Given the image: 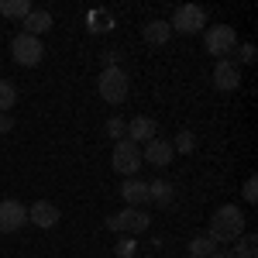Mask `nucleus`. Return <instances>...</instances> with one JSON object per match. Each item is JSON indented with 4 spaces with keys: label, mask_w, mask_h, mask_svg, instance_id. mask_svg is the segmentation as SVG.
<instances>
[{
    "label": "nucleus",
    "mask_w": 258,
    "mask_h": 258,
    "mask_svg": "<svg viewBox=\"0 0 258 258\" xmlns=\"http://www.w3.org/2000/svg\"><path fill=\"white\" fill-rule=\"evenodd\" d=\"M244 234V214L238 210V203H224L214 210V217H210V234L207 238L214 241H224V244H234V241Z\"/></svg>",
    "instance_id": "f257e3e1"
},
{
    "label": "nucleus",
    "mask_w": 258,
    "mask_h": 258,
    "mask_svg": "<svg viewBox=\"0 0 258 258\" xmlns=\"http://www.w3.org/2000/svg\"><path fill=\"white\" fill-rule=\"evenodd\" d=\"M97 90H100V100L107 103H124L127 100V90H131V80L120 66H107L100 69V80H97Z\"/></svg>",
    "instance_id": "f03ea898"
},
{
    "label": "nucleus",
    "mask_w": 258,
    "mask_h": 258,
    "mask_svg": "<svg viewBox=\"0 0 258 258\" xmlns=\"http://www.w3.org/2000/svg\"><path fill=\"white\" fill-rule=\"evenodd\" d=\"M148 224H152V217H148L145 210H138V207H124V210H117V214L107 217V227L117 231V234H124V238L148 231Z\"/></svg>",
    "instance_id": "7ed1b4c3"
},
{
    "label": "nucleus",
    "mask_w": 258,
    "mask_h": 258,
    "mask_svg": "<svg viewBox=\"0 0 258 258\" xmlns=\"http://www.w3.org/2000/svg\"><path fill=\"white\" fill-rule=\"evenodd\" d=\"M169 28H172V31H179V35H197V31H203V28H207V11H203V7H197V4H186V7H179L176 14H172Z\"/></svg>",
    "instance_id": "20e7f679"
},
{
    "label": "nucleus",
    "mask_w": 258,
    "mask_h": 258,
    "mask_svg": "<svg viewBox=\"0 0 258 258\" xmlns=\"http://www.w3.org/2000/svg\"><path fill=\"white\" fill-rule=\"evenodd\" d=\"M110 162H114V169H117L120 176H135L141 169V148L135 145V141H117L114 145V155H110Z\"/></svg>",
    "instance_id": "39448f33"
},
{
    "label": "nucleus",
    "mask_w": 258,
    "mask_h": 258,
    "mask_svg": "<svg viewBox=\"0 0 258 258\" xmlns=\"http://www.w3.org/2000/svg\"><path fill=\"white\" fill-rule=\"evenodd\" d=\"M238 48V31L231 28V24H214V28H207V52L210 55H227V52H234Z\"/></svg>",
    "instance_id": "423d86ee"
},
{
    "label": "nucleus",
    "mask_w": 258,
    "mask_h": 258,
    "mask_svg": "<svg viewBox=\"0 0 258 258\" xmlns=\"http://www.w3.org/2000/svg\"><path fill=\"white\" fill-rule=\"evenodd\" d=\"M11 55H14L18 66H38L41 55H45V48H41L38 38H31V35H24V31H21L18 38L11 41Z\"/></svg>",
    "instance_id": "0eeeda50"
},
{
    "label": "nucleus",
    "mask_w": 258,
    "mask_h": 258,
    "mask_svg": "<svg viewBox=\"0 0 258 258\" xmlns=\"http://www.w3.org/2000/svg\"><path fill=\"white\" fill-rule=\"evenodd\" d=\"M28 224V207L21 200H0V234H14Z\"/></svg>",
    "instance_id": "6e6552de"
},
{
    "label": "nucleus",
    "mask_w": 258,
    "mask_h": 258,
    "mask_svg": "<svg viewBox=\"0 0 258 258\" xmlns=\"http://www.w3.org/2000/svg\"><path fill=\"white\" fill-rule=\"evenodd\" d=\"M59 207L55 203H48V200H38V203H31L28 207V224H38L41 231H52L55 224H59Z\"/></svg>",
    "instance_id": "1a4fd4ad"
},
{
    "label": "nucleus",
    "mask_w": 258,
    "mask_h": 258,
    "mask_svg": "<svg viewBox=\"0 0 258 258\" xmlns=\"http://www.w3.org/2000/svg\"><path fill=\"white\" fill-rule=\"evenodd\" d=\"M172 141L165 138H152L148 145H145V152H141V162H148V165H155V169H162V165H169L172 162Z\"/></svg>",
    "instance_id": "9d476101"
},
{
    "label": "nucleus",
    "mask_w": 258,
    "mask_h": 258,
    "mask_svg": "<svg viewBox=\"0 0 258 258\" xmlns=\"http://www.w3.org/2000/svg\"><path fill=\"white\" fill-rule=\"evenodd\" d=\"M214 86H217V90H224V93L238 90V86H241L238 66H234V62H227V59H220L217 66H214Z\"/></svg>",
    "instance_id": "9b49d317"
},
{
    "label": "nucleus",
    "mask_w": 258,
    "mask_h": 258,
    "mask_svg": "<svg viewBox=\"0 0 258 258\" xmlns=\"http://www.w3.org/2000/svg\"><path fill=\"white\" fill-rule=\"evenodd\" d=\"M120 197L127 207H145L148 203V182H141V179H124V186H120Z\"/></svg>",
    "instance_id": "f8f14e48"
},
{
    "label": "nucleus",
    "mask_w": 258,
    "mask_h": 258,
    "mask_svg": "<svg viewBox=\"0 0 258 258\" xmlns=\"http://www.w3.org/2000/svg\"><path fill=\"white\" fill-rule=\"evenodd\" d=\"M127 135H131L127 141H135V145H138V141L148 145L152 138H159V124H155L152 117H135L131 124H127Z\"/></svg>",
    "instance_id": "ddd939ff"
},
{
    "label": "nucleus",
    "mask_w": 258,
    "mask_h": 258,
    "mask_svg": "<svg viewBox=\"0 0 258 258\" xmlns=\"http://www.w3.org/2000/svg\"><path fill=\"white\" fill-rule=\"evenodd\" d=\"M21 28H24V35L38 38V35H45V31L52 28V14H48V11H38V7H35V11H31L28 18L21 21Z\"/></svg>",
    "instance_id": "4468645a"
},
{
    "label": "nucleus",
    "mask_w": 258,
    "mask_h": 258,
    "mask_svg": "<svg viewBox=\"0 0 258 258\" xmlns=\"http://www.w3.org/2000/svg\"><path fill=\"white\" fill-rule=\"evenodd\" d=\"M141 35H145V41H148V45H165V41H169V35H172V28H169V21H148Z\"/></svg>",
    "instance_id": "2eb2a0df"
},
{
    "label": "nucleus",
    "mask_w": 258,
    "mask_h": 258,
    "mask_svg": "<svg viewBox=\"0 0 258 258\" xmlns=\"http://www.w3.org/2000/svg\"><path fill=\"white\" fill-rule=\"evenodd\" d=\"M148 203H155V207H169V203H172V186H169L165 179L148 182Z\"/></svg>",
    "instance_id": "dca6fc26"
},
{
    "label": "nucleus",
    "mask_w": 258,
    "mask_h": 258,
    "mask_svg": "<svg viewBox=\"0 0 258 258\" xmlns=\"http://www.w3.org/2000/svg\"><path fill=\"white\" fill-rule=\"evenodd\" d=\"M86 24H90V31L107 35V31L114 28V14H110V11H90V14H86Z\"/></svg>",
    "instance_id": "f3484780"
},
{
    "label": "nucleus",
    "mask_w": 258,
    "mask_h": 258,
    "mask_svg": "<svg viewBox=\"0 0 258 258\" xmlns=\"http://www.w3.org/2000/svg\"><path fill=\"white\" fill-rule=\"evenodd\" d=\"M234 244L238 248H231V258H258V238L255 234H241Z\"/></svg>",
    "instance_id": "a211bd4d"
},
{
    "label": "nucleus",
    "mask_w": 258,
    "mask_h": 258,
    "mask_svg": "<svg viewBox=\"0 0 258 258\" xmlns=\"http://www.w3.org/2000/svg\"><path fill=\"white\" fill-rule=\"evenodd\" d=\"M189 255H193V258H214V255H217V248H214V241L207 238V234H197V238L189 241Z\"/></svg>",
    "instance_id": "6ab92c4d"
},
{
    "label": "nucleus",
    "mask_w": 258,
    "mask_h": 258,
    "mask_svg": "<svg viewBox=\"0 0 258 258\" xmlns=\"http://www.w3.org/2000/svg\"><path fill=\"white\" fill-rule=\"evenodd\" d=\"M14 103H18V86L11 80H0V114H7Z\"/></svg>",
    "instance_id": "aec40b11"
},
{
    "label": "nucleus",
    "mask_w": 258,
    "mask_h": 258,
    "mask_svg": "<svg viewBox=\"0 0 258 258\" xmlns=\"http://www.w3.org/2000/svg\"><path fill=\"white\" fill-rule=\"evenodd\" d=\"M0 11H4L7 18H21V21H24L31 11H35V7H31L28 0H7V4H0Z\"/></svg>",
    "instance_id": "412c9836"
},
{
    "label": "nucleus",
    "mask_w": 258,
    "mask_h": 258,
    "mask_svg": "<svg viewBox=\"0 0 258 258\" xmlns=\"http://www.w3.org/2000/svg\"><path fill=\"white\" fill-rule=\"evenodd\" d=\"M193 148H197L193 131H179V135H176V145H172V152H182V155H186V152H193Z\"/></svg>",
    "instance_id": "4be33fe9"
},
{
    "label": "nucleus",
    "mask_w": 258,
    "mask_h": 258,
    "mask_svg": "<svg viewBox=\"0 0 258 258\" xmlns=\"http://www.w3.org/2000/svg\"><path fill=\"white\" fill-rule=\"evenodd\" d=\"M107 135L117 138V141L127 138V124H124V117H110V120H107Z\"/></svg>",
    "instance_id": "5701e85b"
},
{
    "label": "nucleus",
    "mask_w": 258,
    "mask_h": 258,
    "mask_svg": "<svg viewBox=\"0 0 258 258\" xmlns=\"http://www.w3.org/2000/svg\"><path fill=\"white\" fill-rule=\"evenodd\" d=\"M135 251H138V244H135L131 238H120V241H117V248H114V255H117V258H131Z\"/></svg>",
    "instance_id": "b1692460"
},
{
    "label": "nucleus",
    "mask_w": 258,
    "mask_h": 258,
    "mask_svg": "<svg viewBox=\"0 0 258 258\" xmlns=\"http://www.w3.org/2000/svg\"><path fill=\"white\" fill-rule=\"evenodd\" d=\"M244 200H248V203H255V200H258V182H255V176L244 182Z\"/></svg>",
    "instance_id": "393cba45"
},
{
    "label": "nucleus",
    "mask_w": 258,
    "mask_h": 258,
    "mask_svg": "<svg viewBox=\"0 0 258 258\" xmlns=\"http://www.w3.org/2000/svg\"><path fill=\"white\" fill-rule=\"evenodd\" d=\"M241 62H255V45H251V41H244V45H241V55H238Z\"/></svg>",
    "instance_id": "a878e982"
},
{
    "label": "nucleus",
    "mask_w": 258,
    "mask_h": 258,
    "mask_svg": "<svg viewBox=\"0 0 258 258\" xmlns=\"http://www.w3.org/2000/svg\"><path fill=\"white\" fill-rule=\"evenodd\" d=\"M11 127H14V117H11V114H0V131H4V135H7V131H11Z\"/></svg>",
    "instance_id": "bb28decb"
},
{
    "label": "nucleus",
    "mask_w": 258,
    "mask_h": 258,
    "mask_svg": "<svg viewBox=\"0 0 258 258\" xmlns=\"http://www.w3.org/2000/svg\"><path fill=\"white\" fill-rule=\"evenodd\" d=\"M107 66H117V52H103V69Z\"/></svg>",
    "instance_id": "cd10ccee"
}]
</instances>
